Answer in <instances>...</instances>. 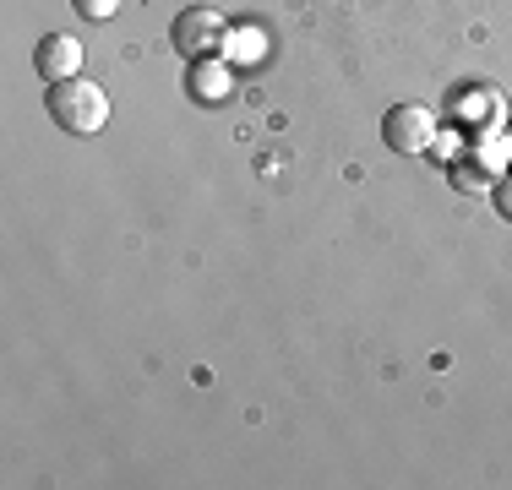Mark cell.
I'll list each match as a JSON object with an SVG mask.
<instances>
[{
  "instance_id": "cell-1",
  "label": "cell",
  "mask_w": 512,
  "mask_h": 490,
  "mask_svg": "<svg viewBox=\"0 0 512 490\" xmlns=\"http://www.w3.org/2000/svg\"><path fill=\"white\" fill-rule=\"evenodd\" d=\"M50 120L60 131H71V137H93V131H104L109 120V98L99 82L88 77H66V82H50Z\"/></svg>"
},
{
  "instance_id": "cell-2",
  "label": "cell",
  "mask_w": 512,
  "mask_h": 490,
  "mask_svg": "<svg viewBox=\"0 0 512 490\" xmlns=\"http://www.w3.org/2000/svg\"><path fill=\"white\" fill-rule=\"evenodd\" d=\"M169 44H175L186 60H213L218 49L229 44V22L218 17V11H207V6H186L175 17V28H169Z\"/></svg>"
},
{
  "instance_id": "cell-3",
  "label": "cell",
  "mask_w": 512,
  "mask_h": 490,
  "mask_svg": "<svg viewBox=\"0 0 512 490\" xmlns=\"http://www.w3.org/2000/svg\"><path fill=\"white\" fill-rule=\"evenodd\" d=\"M382 142L393 147V153H404V158H420V153H431V142H436V115L425 104H393L382 115Z\"/></svg>"
},
{
  "instance_id": "cell-4",
  "label": "cell",
  "mask_w": 512,
  "mask_h": 490,
  "mask_svg": "<svg viewBox=\"0 0 512 490\" xmlns=\"http://www.w3.org/2000/svg\"><path fill=\"white\" fill-rule=\"evenodd\" d=\"M33 66H39L44 82H66L82 71V44L71 33H44L39 49H33Z\"/></svg>"
},
{
  "instance_id": "cell-5",
  "label": "cell",
  "mask_w": 512,
  "mask_h": 490,
  "mask_svg": "<svg viewBox=\"0 0 512 490\" xmlns=\"http://www.w3.org/2000/svg\"><path fill=\"white\" fill-rule=\"evenodd\" d=\"M191 98H197V104H224L229 98V71L218 66V60H191Z\"/></svg>"
},
{
  "instance_id": "cell-6",
  "label": "cell",
  "mask_w": 512,
  "mask_h": 490,
  "mask_svg": "<svg viewBox=\"0 0 512 490\" xmlns=\"http://www.w3.org/2000/svg\"><path fill=\"white\" fill-rule=\"evenodd\" d=\"M229 49H235V60H262V33H229Z\"/></svg>"
},
{
  "instance_id": "cell-7",
  "label": "cell",
  "mask_w": 512,
  "mask_h": 490,
  "mask_svg": "<svg viewBox=\"0 0 512 490\" xmlns=\"http://www.w3.org/2000/svg\"><path fill=\"white\" fill-rule=\"evenodd\" d=\"M71 6H77L88 22H109V17L120 11V0H71Z\"/></svg>"
},
{
  "instance_id": "cell-8",
  "label": "cell",
  "mask_w": 512,
  "mask_h": 490,
  "mask_svg": "<svg viewBox=\"0 0 512 490\" xmlns=\"http://www.w3.org/2000/svg\"><path fill=\"white\" fill-rule=\"evenodd\" d=\"M496 207H502V218H512V175L496 180Z\"/></svg>"
},
{
  "instance_id": "cell-9",
  "label": "cell",
  "mask_w": 512,
  "mask_h": 490,
  "mask_svg": "<svg viewBox=\"0 0 512 490\" xmlns=\"http://www.w3.org/2000/svg\"><path fill=\"white\" fill-rule=\"evenodd\" d=\"M507 147H512V126H507Z\"/></svg>"
}]
</instances>
